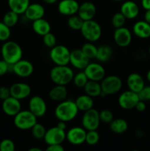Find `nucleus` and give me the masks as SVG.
<instances>
[{"instance_id":"obj_7","label":"nucleus","mask_w":150,"mask_h":151,"mask_svg":"<svg viewBox=\"0 0 150 151\" xmlns=\"http://www.w3.org/2000/svg\"><path fill=\"white\" fill-rule=\"evenodd\" d=\"M71 51L64 45H55L51 48L49 57L55 65H68L70 60Z\"/></svg>"},{"instance_id":"obj_30","label":"nucleus","mask_w":150,"mask_h":151,"mask_svg":"<svg viewBox=\"0 0 150 151\" xmlns=\"http://www.w3.org/2000/svg\"><path fill=\"white\" fill-rule=\"evenodd\" d=\"M110 129L114 134H122L127 131L128 123L125 119L121 118L113 119L110 123Z\"/></svg>"},{"instance_id":"obj_16","label":"nucleus","mask_w":150,"mask_h":151,"mask_svg":"<svg viewBox=\"0 0 150 151\" xmlns=\"http://www.w3.org/2000/svg\"><path fill=\"white\" fill-rule=\"evenodd\" d=\"M90 60L85 55L81 49H75L71 51L69 63L76 69L83 70L90 63Z\"/></svg>"},{"instance_id":"obj_11","label":"nucleus","mask_w":150,"mask_h":151,"mask_svg":"<svg viewBox=\"0 0 150 151\" xmlns=\"http://www.w3.org/2000/svg\"><path fill=\"white\" fill-rule=\"evenodd\" d=\"M83 72L89 81L101 82L105 77V69L98 63H89L83 69Z\"/></svg>"},{"instance_id":"obj_25","label":"nucleus","mask_w":150,"mask_h":151,"mask_svg":"<svg viewBox=\"0 0 150 151\" xmlns=\"http://www.w3.org/2000/svg\"><path fill=\"white\" fill-rule=\"evenodd\" d=\"M32 29L38 35L44 36L46 34L51 32V25L49 22L44 18L33 21L32 24Z\"/></svg>"},{"instance_id":"obj_38","label":"nucleus","mask_w":150,"mask_h":151,"mask_svg":"<svg viewBox=\"0 0 150 151\" xmlns=\"http://www.w3.org/2000/svg\"><path fill=\"white\" fill-rule=\"evenodd\" d=\"M126 19L121 12L115 13L112 17V25L115 29L124 27Z\"/></svg>"},{"instance_id":"obj_51","label":"nucleus","mask_w":150,"mask_h":151,"mask_svg":"<svg viewBox=\"0 0 150 151\" xmlns=\"http://www.w3.org/2000/svg\"><path fill=\"white\" fill-rule=\"evenodd\" d=\"M44 2H45L46 4H53L54 3L57 2V0H42Z\"/></svg>"},{"instance_id":"obj_18","label":"nucleus","mask_w":150,"mask_h":151,"mask_svg":"<svg viewBox=\"0 0 150 151\" xmlns=\"http://www.w3.org/2000/svg\"><path fill=\"white\" fill-rule=\"evenodd\" d=\"M10 96L19 100L27 98L31 94V88L25 83H16L10 87Z\"/></svg>"},{"instance_id":"obj_26","label":"nucleus","mask_w":150,"mask_h":151,"mask_svg":"<svg viewBox=\"0 0 150 151\" xmlns=\"http://www.w3.org/2000/svg\"><path fill=\"white\" fill-rule=\"evenodd\" d=\"M68 96V91L66 86L56 85L50 89L49 92V97L51 100L57 102H61L66 100Z\"/></svg>"},{"instance_id":"obj_55","label":"nucleus","mask_w":150,"mask_h":151,"mask_svg":"<svg viewBox=\"0 0 150 151\" xmlns=\"http://www.w3.org/2000/svg\"><path fill=\"white\" fill-rule=\"evenodd\" d=\"M115 1H123V0H113Z\"/></svg>"},{"instance_id":"obj_40","label":"nucleus","mask_w":150,"mask_h":151,"mask_svg":"<svg viewBox=\"0 0 150 151\" xmlns=\"http://www.w3.org/2000/svg\"><path fill=\"white\" fill-rule=\"evenodd\" d=\"M43 42H44V45L49 48H52L54 46L57 45L56 37L51 32L43 36Z\"/></svg>"},{"instance_id":"obj_39","label":"nucleus","mask_w":150,"mask_h":151,"mask_svg":"<svg viewBox=\"0 0 150 151\" xmlns=\"http://www.w3.org/2000/svg\"><path fill=\"white\" fill-rule=\"evenodd\" d=\"M11 35L10 27L5 24L3 22H0V41H7Z\"/></svg>"},{"instance_id":"obj_5","label":"nucleus","mask_w":150,"mask_h":151,"mask_svg":"<svg viewBox=\"0 0 150 151\" xmlns=\"http://www.w3.org/2000/svg\"><path fill=\"white\" fill-rule=\"evenodd\" d=\"M13 123L19 130H31V128L37 123V116L29 110H21L16 116H14Z\"/></svg>"},{"instance_id":"obj_9","label":"nucleus","mask_w":150,"mask_h":151,"mask_svg":"<svg viewBox=\"0 0 150 151\" xmlns=\"http://www.w3.org/2000/svg\"><path fill=\"white\" fill-rule=\"evenodd\" d=\"M140 100L138 93L128 90L122 92L118 99V103L121 109L124 110H131L135 109V106Z\"/></svg>"},{"instance_id":"obj_2","label":"nucleus","mask_w":150,"mask_h":151,"mask_svg":"<svg viewBox=\"0 0 150 151\" xmlns=\"http://www.w3.org/2000/svg\"><path fill=\"white\" fill-rule=\"evenodd\" d=\"M1 54L2 59L8 64L13 65L21 60L23 55V51L19 44L15 41H6L1 46Z\"/></svg>"},{"instance_id":"obj_27","label":"nucleus","mask_w":150,"mask_h":151,"mask_svg":"<svg viewBox=\"0 0 150 151\" xmlns=\"http://www.w3.org/2000/svg\"><path fill=\"white\" fill-rule=\"evenodd\" d=\"M74 102L76 103L79 111H81L83 112L92 109L94 105L93 97H90L89 95H88L86 94H82V95L76 97Z\"/></svg>"},{"instance_id":"obj_36","label":"nucleus","mask_w":150,"mask_h":151,"mask_svg":"<svg viewBox=\"0 0 150 151\" xmlns=\"http://www.w3.org/2000/svg\"><path fill=\"white\" fill-rule=\"evenodd\" d=\"M88 81V78H87L86 75L85 74V72L82 71V72H79L78 73H76V75H74L73 81L72 82L74 83V84L75 85V86H76L77 88H84V86H85V84L87 83V82Z\"/></svg>"},{"instance_id":"obj_8","label":"nucleus","mask_w":150,"mask_h":151,"mask_svg":"<svg viewBox=\"0 0 150 151\" xmlns=\"http://www.w3.org/2000/svg\"><path fill=\"white\" fill-rule=\"evenodd\" d=\"M99 112L94 109H91L84 112L82 118V125L86 131L97 130L100 125Z\"/></svg>"},{"instance_id":"obj_20","label":"nucleus","mask_w":150,"mask_h":151,"mask_svg":"<svg viewBox=\"0 0 150 151\" xmlns=\"http://www.w3.org/2000/svg\"><path fill=\"white\" fill-rule=\"evenodd\" d=\"M96 13V7L93 2L85 1L79 4L77 15L84 22L94 19Z\"/></svg>"},{"instance_id":"obj_33","label":"nucleus","mask_w":150,"mask_h":151,"mask_svg":"<svg viewBox=\"0 0 150 151\" xmlns=\"http://www.w3.org/2000/svg\"><path fill=\"white\" fill-rule=\"evenodd\" d=\"M84 21L78 15H73L69 16L67 21V24L70 29L73 30H80L82 28Z\"/></svg>"},{"instance_id":"obj_21","label":"nucleus","mask_w":150,"mask_h":151,"mask_svg":"<svg viewBox=\"0 0 150 151\" xmlns=\"http://www.w3.org/2000/svg\"><path fill=\"white\" fill-rule=\"evenodd\" d=\"M24 14L26 19L33 22L37 19L44 18L45 14V9L41 4L32 3L29 4Z\"/></svg>"},{"instance_id":"obj_10","label":"nucleus","mask_w":150,"mask_h":151,"mask_svg":"<svg viewBox=\"0 0 150 151\" xmlns=\"http://www.w3.org/2000/svg\"><path fill=\"white\" fill-rule=\"evenodd\" d=\"M66 133L65 130H62L57 126L52 127L46 130L44 140L48 145L62 144L66 140Z\"/></svg>"},{"instance_id":"obj_14","label":"nucleus","mask_w":150,"mask_h":151,"mask_svg":"<svg viewBox=\"0 0 150 151\" xmlns=\"http://www.w3.org/2000/svg\"><path fill=\"white\" fill-rule=\"evenodd\" d=\"M29 110L38 117H42L47 111L46 103L40 96H33L29 101Z\"/></svg>"},{"instance_id":"obj_15","label":"nucleus","mask_w":150,"mask_h":151,"mask_svg":"<svg viewBox=\"0 0 150 151\" xmlns=\"http://www.w3.org/2000/svg\"><path fill=\"white\" fill-rule=\"evenodd\" d=\"M12 66V70L20 78H28L34 72V66L30 61L21 59Z\"/></svg>"},{"instance_id":"obj_53","label":"nucleus","mask_w":150,"mask_h":151,"mask_svg":"<svg viewBox=\"0 0 150 151\" xmlns=\"http://www.w3.org/2000/svg\"><path fill=\"white\" fill-rule=\"evenodd\" d=\"M146 80L148 81L149 83H150V69L146 73Z\"/></svg>"},{"instance_id":"obj_17","label":"nucleus","mask_w":150,"mask_h":151,"mask_svg":"<svg viewBox=\"0 0 150 151\" xmlns=\"http://www.w3.org/2000/svg\"><path fill=\"white\" fill-rule=\"evenodd\" d=\"M2 111L7 116H14L21 110L20 100L10 96L5 100H2L1 104Z\"/></svg>"},{"instance_id":"obj_42","label":"nucleus","mask_w":150,"mask_h":151,"mask_svg":"<svg viewBox=\"0 0 150 151\" xmlns=\"http://www.w3.org/2000/svg\"><path fill=\"white\" fill-rule=\"evenodd\" d=\"M15 144L11 139H5L0 142V151H14Z\"/></svg>"},{"instance_id":"obj_28","label":"nucleus","mask_w":150,"mask_h":151,"mask_svg":"<svg viewBox=\"0 0 150 151\" xmlns=\"http://www.w3.org/2000/svg\"><path fill=\"white\" fill-rule=\"evenodd\" d=\"M84 91L85 93L91 97H99L101 95L102 90H101V84L98 81H89L87 82L85 86H84Z\"/></svg>"},{"instance_id":"obj_47","label":"nucleus","mask_w":150,"mask_h":151,"mask_svg":"<svg viewBox=\"0 0 150 151\" xmlns=\"http://www.w3.org/2000/svg\"><path fill=\"white\" fill-rule=\"evenodd\" d=\"M135 109L139 112L144 111L146 110V105L145 101H143V100H140L136 104V106H135Z\"/></svg>"},{"instance_id":"obj_46","label":"nucleus","mask_w":150,"mask_h":151,"mask_svg":"<svg viewBox=\"0 0 150 151\" xmlns=\"http://www.w3.org/2000/svg\"><path fill=\"white\" fill-rule=\"evenodd\" d=\"M47 151H64L65 148L63 146H62V144H57V145H48L46 147Z\"/></svg>"},{"instance_id":"obj_34","label":"nucleus","mask_w":150,"mask_h":151,"mask_svg":"<svg viewBox=\"0 0 150 151\" xmlns=\"http://www.w3.org/2000/svg\"><path fill=\"white\" fill-rule=\"evenodd\" d=\"M2 22L9 27H13L19 22V14L10 10L4 14Z\"/></svg>"},{"instance_id":"obj_22","label":"nucleus","mask_w":150,"mask_h":151,"mask_svg":"<svg viewBox=\"0 0 150 151\" xmlns=\"http://www.w3.org/2000/svg\"><path fill=\"white\" fill-rule=\"evenodd\" d=\"M120 12L126 19H134L139 14L140 9L135 1L128 0L121 4Z\"/></svg>"},{"instance_id":"obj_24","label":"nucleus","mask_w":150,"mask_h":151,"mask_svg":"<svg viewBox=\"0 0 150 151\" xmlns=\"http://www.w3.org/2000/svg\"><path fill=\"white\" fill-rule=\"evenodd\" d=\"M132 32L137 37L146 39L150 37V24L145 21H138L134 24Z\"/></svg>"},{"instance_id":"obj_52","label":"nucleus","mask_w":150,"mask_h":151,"mask_svg":"<svg viewBox=\"0 0 150 151\" xmlns=\"http://www.w3.org/2000/svg\"><path fill=\"white\" fill-rule=\"evenodd\" d=\"M42 150L40 148H38V147H31V148L29 149V151H41Z\"/></svg>"},{"instance_id":"obj_35","label":"nucleus","mask_w":150,"mask_h":151,"mask_svg":"<svg viewBox=\"0 0 150 151\" xmlns=\"http://www.w3.org/2000/svg\"><path fill=\"white\" fill-rule=\"evenodd\" d=\"M99 134L97 132V130L87 131L85 137V142L90 146L96 145L99 142Z\"/></svg>"},{"instance_id":"obj_31","label":"nucleus","mask_w":150,"mask_h":151,"mask_svg":"<svg viewBox=\"0 0 150 151\" xmlns=\"http://www.w3.org/2000/svg\"><path fill=\"white\" fill-rule=\"evenodd\" d=\"M113 50L108 45H101L97 47V53L96 59L101 63H105L108 61L112 57Z\"/></svg>"},{"instance_id":"obj_3","label":"nucleus","mask_w":150,"mask_h":151,"mask_svg":"<svg viewBox=\"0 0 150 151\" xmlns=\"http://www.w3.org/2000/svg\"><path fill=\"white\" fill-rule=\"evenodd\" d=\"M74 71L68 65H55L49 73L51 81L56 85L66 86L73 81Z\"/></svg>"},{"instance_id":"obj_50","label":"nucleus","mask_w":150,"mask_h":151,"mask_svg":"<svg viewBox=\"0 0 150 151\" xmlns=\"http://www.w3.org/2000/svg\"><path fill=\"white\" fill-rule=\"evenodd\" d=\"M57 126L59 128L62 130H66V122H63V121H59V122L57 123Z\"/></svg>"},{"instance_id":"obj_23","label":"nucleus","mask_w":150,"mask_h":151,"mask_svg":"<svg viewBox=\"0 0 150 151\" xmlns=\"http://www.w3.org/2000/svg\"><path fill=\"white\" fill-rule=\"evenodd\" d=\"M126 85L129 90L135 93H139L140 91L145 86V82L143 77L138 73H131L126 79Z\"/></svg>"},{"instance_id":"obj_13","label":"nucleus","mask_w":150,"mask_h":151,"mask_svg":"<svg viewBox=\"0 0 150 151\" xmlns=\"http://www.w3.org/2000/svg\"><path fill=\"white\" fill-rule=\"evenodd\" d=\"M132 32L128 28L121 27L115 29L113 33V40L116 45L119 47H127L132 41Z\"/></svg>"},{"instance_id":"obj_37","label":"nucleus","mask_w":150,"mask_h":151,"mask_svg":"<svg viewBox=\"0 0 150 151\" xmlns=\"http://www.w3.org/2000/svg\"><path fill=\"white\" fill-rule=\"evenodd\" d=\"M46 128L42 125L37 122L32 128H31V133L32 136L36 139H44L46 134Z\"/></svg>"},{"instance_id":"obj_48","label":"nucleus","mask_w":150,"mask_h":151,"mask_svg":"<svg viewBox=\"0 0 150 151\" xmlns=\"http://www.w3.org/2000/svg\"><path fill=\"white\" fill-rule=\"evenodd\" d=\"M141 5L144 10H150V0H141Z\"/></svg>"},{"instance_id":"obj_19","label":"nucleus","mask_w":150,"mask_h":151,"mask_svg":"<svg viewBox=\"0 0 150 151\" xmlns=\"http://www.w3.org/2000/svg\"><path fill=\"white\" fill-rule=\"evenodd\" d=\"M79 4L76 0H61L58 3L57 10L63 16H71L77 13Z\"/></svg>"},{"instance_id":"obj_49","label":"nucleus","mask_w":150,"mask_h":151,"mask_svg":"<svg viewBox=\"0 0 150 151\" xmlns=\"http://www.w3.org/2000/svg\"><path fill=\"white\" fill-rule=\"evenodd\" d=\"M144 18V21L150 24V10H146Z\"/></svg>"},{"instance_id":"obj_6","label":"nucleus","mask_w":150,"mask_h":151,"mask_svg":"<svg viewBox=\"0 0 150 151\" xmlns=\"http://www.w3.org/2000/svg\"><path fill=\"white\" fill-rule=\"evenodd\" d=\"M100 84L104 95H113L120 91L122 88V81L116 75L105 76Z\"/></svg>"},{"instance_id":"obj_12","label":"nucleus","mask_w":150,"mask_h":151,"mask_svg":"<svg viewBox=\"0 0 150 151\" xmlns=\"http://www.w3.org/2000/svg\"><path fill=\"white\" fill-rule=\"evenodd\" d=\"M86 133L83 127H73L66 132V139L73 145H80L85 142Z\"/></svg>"},{"instance_id":"obj_32","label":"nucleus","mask_w":150,"mask_h":151,"mask_svg":"<svg viewBox=\"0 0 150 151\" xmlns=\"http://www.w3.org/2000/svg\"><path fill=\"white\" fill-rule=\"evenodd\" d=\"M81 50L89 60L94 59L96 57L97 47L93 44V42L88 41L87 43L84 44L81 48Z\"/></svg>"},{"instance_id":"obj_41","label":"nucleus","mask_w":150,"mask_h":151,"mask_svg":"<svg viewBox=\"0 0 150 151\" xmlns=\"http://www.w3.org/2000/svg\"><path fill=\"white\" fill-rule=\"evenodd\" d=\"M100 121L103 123L110 124L113 119V114L110 111L107 109H103L99 112Z\"/></svg>"},{"instance_id":"obj_54","label":"nucleus","mask_w":150,"mask_h":151,"mask_svg":"<svg viewBox=\"0 0 150 151\" xmlns=\"http://www.w3.org/2000/svg\"><path fill=\"white\" fill-rule=\"evenodd\" d=\"M149 57H150V46H149Z\"/></svg>"},{"instance_id":"obj_44","label":"nucleus","mask_w":150,"mask_h":151,"mask_svg":"<svg viewBox=\"0 0 150 151\" xmlns=\"http://www.w3.org/2000/svg\"><path fill=\"white\" fill-rule=\"evenodd\" d=\"M10 66V64L7 63L5 60H0V77L5 75L9 70V67Z\"/></svg>"},{"instance_id":"obj_4","label":"nucleus","mask_w":150,"mask_h":151,"mask_svg":"<svg viewBox=\"0 0 150 151\" xmlns=\"http://www.w3.org/2000/svg\"><path fill=\"white\" fill-rule=\"evenodd\" d=\"M80 31L83 38L89 42H96L101 38V27L94 19L85 21Z\"/></svg>"},{"instance_id":"obj_45","label":"nucleus","mask_w":150,"mask_h":151,"mask_svg":"<svg viewBox=\"0 0 150 151\" xmlns=\"http://www.w3.org/2000/svg\"><path fill=\"white\" fill-rule=\"evenodd\" d=\"M10 96V88L6 86L0 87V100H4Z\"/></svg>"},{"instance_id":"obj_1","label":"nucleus","mask_w":150,"mask_h":151,"mask_svg":"<svg viewBox=\"0 0 150 151\" xmlns=\"http://www.w3.org/2000/svg\"><path fill=\"white\" fill-rule=\"evenodd\" d=\"M79 112L74 101L65 100L60 102L54 109V116L59 121L70 122L73 120Z\"/></svg>"},{"instance_id":"obj_43","label":"nucleus","mask_w":150,"mask_h":151,"mask_svg":"<svg viewBox=\"0 0 150 151\" xmlns=\"http://www.w3.org/2000/svg\"><path fill=\"white\" fill-rule=\"evenodd\" d=\"M138 94L141 100L150 101V86H145Z\"/></svg>"},{"instance_id":"obj_29","label":"nucleus","mask_w":150,"mask_h":151,"mask_svg":"<svg viewBox=\"0 0 150 151\" xmlns=\"http://www.w3.org/2000/svg\"><path fill=\"white\" fill-rule=\"evenodd\" d=\"M7 4L10 10L20 15L24 13L30 2L29 0H7Z\"/></svg>"}]
</instances>
